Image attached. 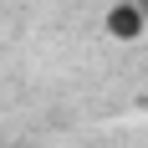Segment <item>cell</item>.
<instances>
[{"label": "cell", "mask_w": 148, "mask_h": 148, "mask_svg": "<svg viewBox=\"0 0 148 148\" xmlns=\"http://www.w3.org/2000/svg\"><path fill=\"white\" fill-rule=\"evenodd\" d=\"M148 26V15L138 10L133 0H118V5H107V36H118V41H138Z\"/></svg>", "instance_id": "6da1fadb"}, {"label": "cell", "mask_w": 148, "mask_h": 148, "mask_svg": "<svg viewBox=\"0 0 148 148\" xmlns=\"http://www.w3.org/2000/svg\"><path fill=\"white\" fill-rule=\"evenodd\" d=\"M133 5H138V10H143V15H148V0H133Z\"/></svg>", "instance_id": "7a4b0ae2"}]
</instances>
